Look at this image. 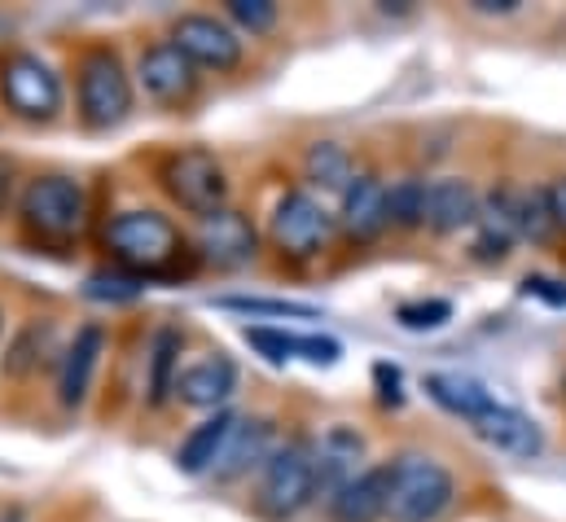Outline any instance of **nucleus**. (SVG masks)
I'll return each mask as SVG.
<instances>
[{
    "instance_id": "nucleus-1",
    "label": "nucleus",
    "mask_w": 566,
    "mask_h": 522,
    "mask_svg": "<svg viewBox=\"0 0 566 522\" xmlns=\"http://www.w3.org/2000/svg\"><path fill=\"white\" fill-rule=\"evenodd\" d=\"M106 247L119 260V268L137 272V276H158V272H176L180 263V233L167 216L158 211H124L111 220L106 229Z\"/></svg>"
},
{
    "instance_id": "nucleus-2",
    "label": "nucleus",
    "mask_w": 566,
    "mask_h": 522,
    "mask_svg": "<svg viewBox=\"0 0 566 522\" xmlns=\"http://www.w3.org/2000/svg\"><path fill=\"white\" fill-rule=\"evenodd\" d=\"M387 470H391V497H387L391 522H439L448 514L457 483L443 461L422 457V452H405Z\"/></svg>"
},
{
    "instance_id": "nucleus-3",
    "label": "nucleus",
    "mask_w": 566,
    "mask_h": 522,
    "mask_svg": "<svg viewBox=\"0 0 566 522\" xmlns=\"http://www.w3.org/2000/svg\"><path fill=\"white\" fill-rule=\"evenodd\" d=\"M18 211L27 233H35L40 242H71L88 225V194L71 176H35L22 189Z\"/></svg>"
},
{
    "instance_id": "nucleus-4",
    "label": "nucleus",
    "mask_w": 566,
    "mask_h": 522,
    "mask_svg": "<svg viewBox=\"0 0 566 522\" xmlns=\"http://www.w3.org/2000/svg\"><path fill=\"white\" fill-rule=\"evenodd\" d=\"M80 84V119L84 128L111 132L133 115V80L115 49H88L75 66Z\"/></svg>"
},
{
    "instance_id": "nucleus-5",
    "label": "nucleus",
    "mask_w": 566,
    "mask_h": 522,
    "mask_svg": "<svg viewBox=\"0 0 566 522\" xmlns=\"http://www.w3.org/2000/svg\"><path fill=\"white\" fill-rule=\"evenodd\" d=\"M158 180H163L167 198H171L180 211L198 216V220H211V216L224 211V202H229L224 163H220L211 149H198V145H193V149H176V154L163 163Z\"/></svg>"
},
{
    "instance_id": "nucleus-6",
    "label": "nucleus",
    "mask_w": 566,
    "mask_h": 522,
    "mask_svg": "<svg viewBox=\"0 0 566 522\" xmlns=\"http://www.w3.org/2000/svg\"><path fill=\"white\" fill-rule=\"evenodd\" d=\"M321 492L316 483V448L307 439H285L282 448L269 457L264 474H260V510L269 519H294L298 510L312 505V497Z\"/></svg>"
},
{
    "instance_id": "nucleus-7",
    "label": "nucleus",
    "mask_w": 566,
    "mask_h": 522,
    "mask_svg": "<svg viewBox=\"0 0 566 522\" xmlns=\"http://www.w3.org/2000/svg\"><path fill=\"white\" fill-rule=\"evenodd\" d=\"M0 93L18 119L49 124L62 111V80L40 53H9L0 62Z\"/></svg>"
},
{
    "instance_id": "nucleus-8",
    "label": "nucleus",
    "mask_w": 566,
    "mask_h": 522,
    "mask_svg": "<svg viewBox=\"0 0 566 522\" xmlns=\"http://www.w3.org/2000/svg\"><path fill=\"white\" fill-rule=\"evenodd\" d=\"M334 216L325 211V202L321 198H312V194H303V189H290L277 198V207H273V225H269V233H273V247L290 255V260H312V255H321L325 251V242L334 238Z\"/></svg>"
},
{
    "instance_id": "nucleus-9",
    "label": "nucleus",
    "mask_w": 566,
    "mask_h": 522,
    "mask_svg": "<svg viewBox=\"0 0 566 522\" xmlns=\"http://www.w3.org/2000/svg\"><path fill=\"white\" fill-rule=\"evenodd\" d=\"M171 44H176L198 71L224 75V71H238V62H242V40H238V31H233L229 22H220V18H211V13H185V18H176Z\"/></svg>"
},
{
    "instance_id": "nucleus-10",
    "label": "nucleus",
    "mask_w": 566,
    "mask_h": 522,
    "mask_svg": "<svg viewBox=\"0 0 566 522\" xmlns=\"http://www.w3.org/2000/svg\"><path fill=\"white\" fill-rule=\"evenodd\" d=\"M137 80L158 106H185L198 93V66L171 40H158L145 49L137 62Z\"/></svg>"
},
{
    "instance_id": "nucleus-11",
    "label": "nucleus",
    "mask_w": 566,
    "mask_h": 522,
    "mask_svg": "<svg viewBox=\"0 0 566 522\" xmlns=\"http://www.w3.org/2000/svg\"><path fill=\"white\" fill-rule=\"evenodd\" d=\"M273 452H277V430H273V421H269V417H238V426H233V435H229L220 461L211 466V474H216V483H238V479H247L251 470L269 466Z\"/></svg>"
},
{
    "instance_id": "nucleus-12",
    "label": "nucleus",
    "mask_w": 566,
    "mask_h": 522,
    "mask_svg": "<svg viewBox=\"0 0 566 522\" xmlns=\"http://www.w3.org/2000/svg\"><path fill=\"white\" fill-rule=\"evenodd\" d=\"M470 426H474V435H479L492 452H501V457L532 461V457L545 452V430L536 426V417H527V413H518V408H510V404L488 408V413H483L479 421H470Z\"/></svg>"
},
{
    "instance_id": "nucleus-13",
    "label": "nucleus",
    "mask_w": 566,
    "mask_h": 522,
    "mask_svg": "<svg viewBox=\"0 0 566 522\" xmlns=\"http://www.w3.org/2000/svg\"><path fill=\"white\" fill-rule=\"evenodd\" d=\"M255 251H260V238L242 211L224 207L211 220H202V229H198V255L216 268H242L255 260Z\"/></svg>"
},
{
    "instance_id": "nucleus-14",
    "label": "nucleus",
    "mask_w": 566,
    "mask_h": 522,
    "mask_svg": "<svg viewBox=\"0 0 566 522\" xmlns=\"http://www.w3.org/2000/svg\"><path fill=\"white\" fill-rule=\"evenodd\" d=\"M233 392H238V365H233L224 352L185 365L180 378H176V395H180V404H189V408H211V413H220V404H229Z\"/></svg>"
},
{
    "instance_id": "nucleus-15",
    "label": "nucleus",
    "mask_w": 566,
    "mask_h": 522,
    "mask_svg": "<svg viewBox=\"0 0 566 522\" xmlns=\"http://www.w3.org/2000/svg\"><path fill=\"white\" fill-rule=\"evenodd\" d=\"M102 347H106V334L102 325H84L75 330L71 347L62 352V369H57V399L62 408H80L88 392H93V374H97V361H102Z\"/></svg>"
},
{
    "instance_id": "nucleus-16",
    "label": "nucleus",
    "mask_w": 566,
    "mask_h": 522,
    "mask_svg": "<svg viewBox=\"0 0 566 522\" xmlns=\"http://www.w3.org/2000/svg\"><path fill=\"white\" fill-rule=\"evenodd\" d=\"M387 497H391V470H387V466L360 470L352 483H343V488L329 497V519L334 522L387 519Z\"/></svg>"
},
{
    "instance_id": "nucleus-17",
    "label": "nucleus",
    "mask_w": 566,
    "mask_h": 522,
    "mask_svg": "<svg viewBox=\"0 0 566 522\" xmlns=\"http://www.w3.org/2000/svg\"><path fill=\"white\" fill-rule=\"evenodd\" d=\"M338 225L352 242H374L391 220H387V185L378 176H356L352 189L343 194V211H338Z\"/></svg>"
},
{
    "instance_id": "nucleus-18",
    "label": "nucleus",
    "mask_w": 566,
    "mask_h": 522,
    "mask_svg": "<svg viewBox=\"0 0 566 522\" xmlns=\"http://www.w3.org/2000/svg\"><path fill=\"white\" fill-rule=\"evenodd\" d=\"M479 233H474V260H505L510 247L518 242V194L496 189L479 207Z\"/></svg>"
},
{
    "instance_id": "nucleus-19",
    "label": "nucleus",
    "mask_w": 566,
    "mask_h": 522,
    "mask_svg": "<svg viewBox=\"0 0 566 522\" xmlns=\"http://www.w3.org/2000/svg\"><path fill=\"white\" fill-rule=\"evenodd\" d=\"M479 194L470 180L461 176H443V180H430V194H426V229L434 233H457L465 225L479 220Z\"/></svg>"
},
{
    "instance_id": "nucleus-20",
    "label": "nucleus",
    "mask_w": 566,
    "mask_h": 522,
    "mask_svg": "<svg viewBox=\"0 0 566 522\" xmlns=\"http://www.w3.org/2000/svg\"><path fill=\"white\" fill-rule=\"evenodd\" d=\"M360 457H365V439L352 426H329L316 443V483H321V492H338L343 483H352Z\"/></svg>"
},
{
    "instance_id": "nucleus-21",
    "label": "nucleus",
    "mask_w": 566,
    "mask_h": 522,
    "mask_svg": "<svg viewBox=\"0 0 566 522\" xmlns=\"http://www.w3.org/2000/svg\"><path fill=\"white\" fill-rule=\"evenodd\" d=\"M233 426H238V417H233V413H211L207 421H198V426L185 435V443L176 448V470H180V474H189V479L211 474V466L220 461V452H224V443H229Z\"/></svg>"
},
{
    "instance_id": "nucleus-22",
    "label": "nucleus",
    "mask_w": 566,
    "mask_h": 522,
    "mask_svg": "<svg viewBox=\"0 0 566 522\" xmlns=\"http://www.w3.org/2000/svg\"><path fill=\"white\" fill-rule=\"evenodd\" d=\"M426 395L439 408H448L452 417H465V421H479L488 408H496L492 392L479 378H465V374H430L426 378Z\"/></svg>"
},
{
    "instance_id": "nucleus-23",
    "label": "nucleus",
    "mask_w": 566,
    "mask_h": 522,
    "mask_svg": "<svg viewBox=\"0 0 566 522\" xmlns=\"http://www.w3.org/2000/svg\"><path fill=\"white\" fill-rule=\"evenodd\" d=\"M49 356H53V325L49 321H27L0 356V374L4 378H31Z\"/></svg>"
},
{
    "instance_id": "nucleus-24",
    "label": "nucleus",
    "mask_w": 566,
    "mask_h": 522,
    "mask_svg": "<svg viewBox=\"0 0 566 522\" xmlns=\"http://www.w3.org/2000/svg\"><path fill=\"white\" fill-rule=\"evenodd\" d=\"M303 171H307V180H312L316 189H325V194H347L352 180H356L352 154H347L343 145H334V140H316V145L307 149V158H303Z\"/></svg>"
},
{
    "instance_id": "nucleus-25",
    "label": "nucleus",
    "mask_w": 566,
    "mask_h": 522,
    "mask_svg": "<svg viewBox=\"0 0 566 522\" xmlns=\"http://www.w3.org/2000/svg\"><path fill=\"white\" fill-rule=\"evenodd\" d=\"M176 378H180V334L176 330H158L154 352H149V404H167V395H176Z\"/></svg>"
},
{
    "instance_id": "nucleus-26",
    "label": "nucleus",
    "mask_w": 566,
    "mask_h": 522,
    "mask_svg": "<svg viewBox=\"0 0 566 522\" xmlns=\"http://www.w3.org/2000/svg\"><path fill=\"white\" fill-rule=\"evenodd\" d=\"M426 194H430V185H426L422 176H405V180L387 185V220L396 229L426 225Z\"/></svg>"
},
{
    "instance_id": "nucleus-27",
    "label": "nucleus",
    "mask_w": 566,
    "mask_h": 522,
    "mask_svg": "<svg viewBox=\"0 0 566 522\" xmlns=\"http://www.w3.org/2000/svg\"><path fill=\"white\" fill-rule=\"evenodd\" d=\"M142 290L145 276L128 272V268H102L84 281V299H93V303H133V299H142Z\"/></svg>"
},
{
    "instance_id": "nucleus-28",
    "label": "nucleus",
    "mask_w": 566,
    "mask_h": 522,
    "mask_svg": "<svg viewBox=\"0 0 566 522\" xmlns=\"http://www.w3.org/2000/svg\"><path fill=\"white\" fill-rule=\"evenodd\" d=\"M216 307L229 312H247V316H290V321H321V312L312 303H294V299H255V294H224L216 299Z\"/></svg>"
},
{
    "instance_id": "nucleus-29",
    "label": "nucleus",
    "mask_w": 566,
    "mask_h": 522,
    "mask_svg": "<svg viewBox=\"0 0 566 522\" xmlns=\"http://www.w3.org/2000/svg\"><path fill=\"white\" fill-rule=\"evenodd\" d=\"M554 233H558V225H554V211H549L545 189L518 194V238H527V242H549Z\"/></svg>"
},
{
    "instance_id": "nucleus-30",
    "label": "nucleus",
    "mask_w": 566,
    "mask_h": 522,
    "mask_svg": "<svg viewBox=\"0 0 566 522\" xmlns=\"http://www.w3.org/2000/svg\"><path fill=\"white\" fill-rule=\"evenodd\" d=\"M247 343H251L264 361L285 365V361H294V356H298L303 334H285V330H269V325H251V330H247Z\"/></svg>"
},
{
    "instance_id": "nucleus-31",
    "label": "nucleus",
    "mask_w": 566,
    "mask_h": 522,
    "mask_svg": "<svg viewBox=\"0 0 566 522\" xmlns=\"http://www.w3.org/2000/svg\"><path fill=\"white\" fill-rule=\"evenodd\" d=\"M229 18H233L242 31H251V35H269V31L277 27L282 9H277L273 0H229Z\"/></svg>"
},
{
    "instance_id": "nucleus-32",
    "label": "nucleus",
    "mask_w": 566,
    "mask_h": 522,
    "mask_svg": "<svg viewBox=\"0 0 566 522\" xmlns=\"http://www.w3.org/2000/svg\"><path fill=\"white\" fill-rule=\"evenodd\" d=\"M396 321L405 330H439L452 321V303L448 299H426V303H400L396 307Z\"/></svg>"
},
{
    "instance_id": "nucleus-33",
    "label": "nucleus",
    "mask_w": 566,
    "mask_h": 522,
    "mask_svg": "<svg viewBox=\"0 0 566 522\" xmlns=\"http://www.w3.org/2000/svg\"><path fill=\"white\" fill-rule=\"evenodd\" d=\"M298 356L303 361H312V365H338V356H343V347L334 343V338H321V334H303V343H298Z\"/></svg>"
},
{
    "instance_id": "nucleus-34",
    "label": "nucleus",
    "mask_w": 566,
    "mask_h": 522,
    "mask_svg": "<svg viewBox=\"0 0 566 522\" xmlns=\"http://www.w3.org/2000/svg\"><path fill=\"white\" fill-rule=\"evenodd\" d=\"M523 290L536 294V299H545L549 307H566V281H554V276H527Z\"/></svg>"
},
{
    "instance_id": "nucleus-35",
    "label": "nucleus",
    "mask_w": 566,
    "mask_h": 522,
    "mask_svg": "<svg viewBox=\"0 0 566 522\" xmlns=\"http://www.w3.org/2000/svg\"><path fill=\"white\" fill-rule=\"evenodd\" d=\"M374 383H378V395L382 404H405V392H400V369L396 365H374Z\"/></svg>"
},
{
    "instance_id": "nucleus-36",
    "label": "nucleus",
    "mask_w": 566,
    "mask_h": 522,
    "mask_svg": "<svg viewBox=\"0 0 566 522\" xmlns=\"http://www.w3.org/2000/svg\"><path fill=\"white\" fill-rule=\"evenodd\" d=\"M545 198H549V211H554V225L566 229V176H558L549 189H545Z\"/></svg>"
},
{
    "instance_id": "nucleus-37",
    "label": "nucleus",
    "mask_w": 566,
    "mask_h": 522,
    "mask_svg": "<svg viewBox=\"0 0 566 522\" xmlns=\"http://www.w3.org/2000/svg\"><path fill=\"white\" fill-rule=\"evenodd\" d=\"M523 0H474V9L479 13H514Z\"/></svg>"
},
{
    "instance_id": "nucleus-38",
    "label": "nucleus",
    "mask_w": 566,
    "mask_h": 522,
    "mask_svg": "<svg viewBox=\"0 0 566 522\" xmlns=\"http://www.w3.org/2000/svg\"><path fill=\"white\" fill-rule=\"evenodd\" d=\"M9 189H13V163L0 154V211H4V202H9Z\"/></svg>"
},
{
    "instance_id": "nucleus-39",
    "label": "nucleus",
    "mask_w": 566,
    "mask_h": 522,
    "mask_svg": "<svg viewBox=\"0 0 566 522\" xmlns=\"http://www.w3.org/2000/svg\"><path fill=\"white\" fill-rule=\"evenodd\" d=\"M0 522H22V510H9V514H4Z\"/></svg>"
},
{
    "instance_id": "nucleus-40",
    "label": "nucleus",
    "mask_w": 566,
    "mask_h": 522,
    "mask_svg": "<svg viewBox=\"0 0 566 522\" xmlns=\"http://www.w3.org/2000/svg\"><path fill=\"white\" fill-rule=\"evenodd\" d=\"M0 330H4V316H0Z\"/></svg>"
}]
</instances>
